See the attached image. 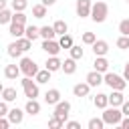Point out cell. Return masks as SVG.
Segmentation results:
<instances>
[{
	"label": "cell",
	"mask_w": 129,
	"mask_h": 129,
	"mask_svg": "<svg viewBox=\"0 0 129 129\" xmlns=\"http://www.w3.org/2000/svg\"><path fill=\"white\" fill-rule=\"evenodd\" d=\"M107 14H109V6H107V2L105 0H99V2H95L93 6H91V18H93V22H105L107 20Z\"/></svg>",
	"instance_id": "6da1fadb"
},
{
	"label": "cell",
	"mask_w": 129,
	"mask_h": 129,
	"mask_svg": "<svg viewBox=\"0 0 129 129\" xmlns=\"http://www.w3.org/2000/svg\"><path fill=\"white\" fill-rule=\"evenodd\" d=\"M121 117H123V113L117 109V107H105V111H103V121H105V125H119L121 123Z\"/></svg>",
	"instance_id": "7a4b0ae2"
},
{
	"label": "cell",
	"mask_w": 129,
	"mask_h": 129,
	"mask_svg": "<svg viewBox=\"0 0 129 129\" xmlns=\"http://www.w3.org/2000/svg\"><path fill=\"white\" fill-rule=\"evenodd\" d=\"M103 83H107L111 89H115V91H123L125 87H127V81L123 79V77H119V75H115V73H105L103 75Z\"/></svg>",
	"instance_id": "3957f363"
},
{
	"label": "cell",
	"mask_w": 129,
	"mask_h": 129,
	"mask_svg": "<svg viewBox=\"0 0 129 129\" xmlns=\"http://www.w3.org/2000/svg\"><path fill=\"white\" fill-rule=\"evenodd\" d=\"M20 73H24V77H34L36 73H38V67H36V62L32 60V58H20Z\"/></svg>",
	"instance_id": "277c9868"
},
{
	"label": "cell",
	"mask_w": 129,
	"mask_h": 129,
	"mask_svg": "<svg viewBox=\"0 0 129 129\" xmlns=\"http://www.w3.org/2000/svg\"><path fill=\"white\" fill-rule=\"evenodd\" d=\"M22 89H24V95L28 99H36L38 97V85L32 81V77H24L22 79Z\"/></svg>",
	"instance_id": "5b68a950"
},
{
	"label": "cell",
	"mask_w": 129,
	"mask_h": 129,
	"mask_svg": "<svg viewBox=\"0 0 129 129\" xmlns=\"http://www.w3.org/2000/svg\"><path fill=\"white\" fill-rule=\"evenodd\" d=\"M69 113H71V103L69 101H58L54 105V117L60 119V121H67L69 119Z\"/></svg>",
	"instance_id": "8992f818"
},
{
	"label": "cell",
	"mask_w": 129,
	"mask_h": 129,
	"mask_svg": "<svg viewBox=\"0 0 129 129\" xmlns=\"http://www.w3.org/2000/svg\"><path fill=\"white\" fill-rule=\"evenodd\" d=\"M42 50H44L46 54H50V56H56V54L60 52V44H58V40H54V38H44Z\"/></svg>",
	"instance_id": "52a82bcc"
},
{
	"label": "cell",
	"mask_w": 129,
	"mask_h": 129,
	"mask_svg": "<svg viewBox=\"0 0 129 129\" xmlns=\"http://www.w3.org/2000/svg\"><path fill=\"white\" fill-rule=\"evenodd\" d=\"M91 0H77V16L81 18H87L91 14Z\"/></svg>",
	"instance_id": "ba28073f"
},
{
	"label": "cell",
	"mask_w": 129,
	"mask_h": 129,
	"mask_svg": "<svg viewBox=\"0 0 129 129\" xmlns=\"http://www.w3.org/2000/svg\"><path fill=\"white\" fill-rule=\"evenodd\" d=\"M8 121H10V125H20L22 123V119H24V113L18 109V107H14V109H8Z\"/></svg>",
	"instance_id": "9c48e42d"
},
{
	"label": "cell",
	"mask_w": 129,
	"mask_h": 129,
	"mask_svg": "<svg viewBox=\"0 0 129 129\" xmlns=\"http://www.w3.org/2000/svg\"><path fill=\"white\" fill-rule=\"evenodd\" d=\"M93 52H95V56H105V54L109 52L107 40H95V42H93Z\"/></svg>",
	"instance_id": "30bf717a"
},
{
	"label": "cell",
	"mask_w": 129,
	"mask_h": 129,
	"mask_svg": "<svg viewBox=\"0 0 129 129\" xmlns=\"http://www.w3.org/2000/svg\"><path fill=\"white\" fill-rule=\"evenodd\" d=\"M107 99H109V105H111V107H121V103L125 101L123 93H121V91H115V89H113L111 95H107Z\"/></svg>",
	"instance_id": "8fae6325"
},
{
	"label": "cell",
	"mask_w": 129,
	"mask_h": 129,
	"mask_svg": "<svg viewBox=\"0 0 129 129\" xmlns=\"http://www.w3.org/2000/svg\"><path fill=\"white\" fill-rule=\"evenodd\" d=\"M91 87H97V85H101L103 83V73H99V71H91L89 75H87V79H85Z\"/></svg>",
	"instance_id": "7c38bea8"
},
{
	"label": "cell",
	"mask_w": 129,
	"mask_h": 129,
	"mask_svg": "<svg viewBox=\"0 0 129 129\" xmlns=\"http://www.w3.org/2000/svg\"><path fill=\"white\" fill-rule=\"evenodd\" d=\"M89 91H91V85H89V83H77V85L73 87L75 97H87Z\"/></svg>",
	"instance_id": "4fadbf2b"
},
{
	"label": "cell",
	"mask_w": 129,
	"mask_h": 129,
	"mask_svg": "<svg viewBox=\"0 0 129 129\" xmlns=\"http://www.w3.org/2000/svg\"><path fill=\"white\" fill-rule=\"evenodd\" d=\"M44 101H46V105H56V103L60 101V91H58V89H50V91H46Z\"/></svg>",
	"instance_id": "5bb4252c"
},
{
	"label": "cell",
	"mask_w": 129,
	"mask_h": 129,
	"mask_svg": "<svg viewBox=\"0 0 129 129\" xmlns=\"http://www.w3.org/2000/svg\"><path fill=\"white\" fill-rule=\"evenodd\" d=\"M93 67H95V71H99V73H107V71H109V60H107L105 56H95Z\"/></svg>",
	"instance_id": "9a60e30c"
},
{
	"label": "cell",
	"mask_w": 129,
	"mask_h": 129,
	"mask_svg": "<svg viewBox=\"0 0 129 129\" xmlns=\"http://www.w3.org/2000/svg\"><path fill=\"white\" fill-rule=\"evenodd\" d=\"M18 75H20V67L18 64H6V69H4V77L6 79L14 81V79H18Z\"/></svg>",
	"instance_id": "2e32d148"
},
{
	"label": "cell",
	"mask_w": 129,
	"mask_h": 129,
	"mask_svg": "<svg viewBox=\"0 0 129 129\" xmlns=\"http://www.w3.org/2000/svg\"><path fill=\"white\" fill-rule=\"evenodd\" d=\"M24 111H26L28 115H38V113H40V103H38L36 99H28Z\"/></svg>",
	"instance_id": "e0dca14e"
},
{
	"label": "cell",
	"mask_w": 129,
	"mask_h": 129,
	"mask_svg": "<svg viewBox=\"0 0 129 129\" xmlns=\"http://www.w3.org/2000/svg\"><path fill=\"white\" fill-rule=\"evenodd\" d=\"M60 71H62L64 75H73V73L77 71V60H75V58H67V60L60 64Z\"/></svg>",
	"instance_id": "ac0fdd59"
},
{
	"label": "cell",
	"mask_w": 129,
	"mask_h": 129,
	"mask_svg": "<svg viewBox=\"0 0 129 129\" xmlns=\"http://www.w3.org/2000/svg\"><path fill=\"white\" fill-rule=\"evenodd\" d=\"M14 38H20L24 36V24H18V22H10V30H8Z\"/></svg>",
	"instance_id": "d6986e66"
},
{
	"label": "cell",
	"mask_w": 129,
	"mask_h": 129,
	"mask_svg": "<svg viewBox=\"0 0 129 129\" xmlns=\"http://www.w3.org/2000/svg\"><path fill=\"white\" fill-rule=\"evenodd\" d=\"M60 64H62V60H60L58 56H48V60H46V69H48L50 73L60 71Z\"/></svg>",
	"instance_id": "ffe728a7"
},
{
	"label": "cell",
	"mask_w": 129,
	"mask_h": 129,
	"mask_svg": "<svg viewBox=\"0 0 129 129\" xmlns=\"http://www.w3.org/2000/svg\"><path fill=\"white\" fill-rule=\"evenodd\" d=\"M2 99L6 101V103H12V101H16V89L14 87H6V89H2Z\"/></svg>",
	"instance_id": "44dd1931"
},
{
	"label": "cell",
	"mask_w": 129,
	"mask_h": 129,
	"mask_svg": "<svg viewBox=\"0 0 129 129\" xmlns=\"http://www.w3.org/2000/svg\"><path fill=\"white\" fill-rule=\"evenodd\" d=\"M24 36H26L28 40H36V38L40 36L38 26H24Z\"/></svg>",
	"instance_id": "7402d4cb"
},
{
	"label": "cell",
	"mask_w": 129,
	"mask_h": 129,
	"mask_svg": "<svg viewBox=\"0 0 129 129\" xmlns=\"http://www.w3.org/2000/svg\"><path fill=\"white\" fill-rule=\"evenodd\" d=\"M93 103H95V107L105 109V107L109 105V99H107V95H105V93H97V97L93 99Z\"/></svg>",
	"instance_id": "603a6c76"
},
{
	"label": "cell",
	"mask_w": 129,
	"mask_h": 129,
	"mask_svg": "<svg viewBox=\"0 0 129 129\" xmlns=\"http://www.w3.org/2000/svg\"><path fill=\"white\" fill-rule=\"evenodd\" d=\"M22 54V50H20V46H18V42L14 40V42H10L8 44V56H12V58H18Z\"/></svg>",
	"instance_id": "cb8c5ba5"
},
{
	"label": "cell",
	"mask_w": 129,
	"mask_h": 129,
	"mask_svg": "<svg viewBox=\"0 0 129 129\" xmlns=\"http://www.w3.org/2000/svg\"><path fill=\"white\" fill-rule=\"evenodd\" d=\"M32 16H34V18H44V16H46V6H44V4L32 6Z\"/></svg>",
	"instance_id": "d4e9b609"
},
{
	"label": "cell",
	"mask_w": 129,
	"mask_h": 129,
	"mask_svg": "<svg viewBox=\"0 0 129 129\" xmlns=\"http://www.w3.org/2000/svg\"><path fill=\"white\" fill-rule=\"evenodd\" d=\"M34 79H36V83H48V81H50V71H48V69L38 71V73L34 75Z\"/></svg>",
	"instance_id": "484cf974"
},
{
	"label": "cell",
	"mask_w": 129,
	"mask_h": 129,
	"mask_svg": "<svg viewBox=\"0 0 129 129\" xmlns=\"http://www.w3.org/2000/svg\"><path fill=\"white\" fill-rule=\"evenodd\" d=\"M52 28H54L56 34H67V30H69V26H67L64 20H56V22L52 24Z\"/></svg>",
	"instance_id": "4316f807"
},
{
	"label": "cell",
	"mask_w": 129,
	"mask_h": 129,
	"mask_svg": "<svg viewBox=\"0 0 129 129\" xmlns=\"http://www.w3.org/2000/svg\"><path fill=\"white\" fill-rule=\"evenodd\" d=\"M38 32H40V36H42V38H54V34H56L52 26H40V28H38Z\"/></svg>",
	"instance_id": "83f0119b"
},
{
	"label": "cell",
	"mask_w": 129,
	"mask_h": 129,
	"mask_svg": "<svg viewBox=\"0 0 129 129\" xmlns=\"http://www.w3.org/2000/svg\"><path fill=\"white\" fill-rule=\"evenodd\" d=\"M69 50H71V58H75V60H81L83 54H85V50H83L81 46H77V44H73Z\"/></svg>",
	"instance_id": "f1b7e54d"
},
{
	"label": "cell",
	"mask_w": 129,
	"mask_h": 129,
	"mask_svg": "<svg viewBox=\"0 0 129 129\" xmlns=\"http://www.w3.org/2000/svg\"><path fill=\"white\" fill-rule=\"evenodd\" d=\"M16 42H18V46H20V50H22V52H24V50H30V46H32V40H28L26 36L16 38Z\"/></svg>",
	"instance_id": "f546056e"
},
{
	"label": "cell",
	"mask_w": 129,
	"mask_h": 129,
	"mask_svg": "<svg viewBox=\"0 0 129 129\" xmlns=\"http://www.w3.org/2000/svg\"><path fill=\"white\" fill-rule=\"evenodd\" d=\"M26 6H28L26 0H12V10H14V12H24Z\"/></svg>",
	"instance_id": "4dcf8cb0"
},
{
	"label": "cell",
	"mask_w": 129,
	"mask_h": 129,
	"mask_svg": "<svg viewBox=\"0 0 129 129\" xmlns=\"http://www.w3.org/2000/svg\"><path fill=\"white\" fill-rule=\"evenodd\" d=\"M58 44H60V48H71V46H73V38H71L69 34H60Z\"/></svg>",
	"instance_id": "1f68e13d"
},
{
	"label": "cell",
	"mask_w": 129,
	"mask_h": 129,
	"mask_svg": "<svg viewBox=\"0 0 129 129\" xmlns=\"http://www.w3.org/2000/svg\"><path fill=\"white\" fill-rule=\"evenodd\" d=\"M103 127H105V121L103 119H97V117L89 119V129H103Z\"/></svg>",
	"instance_id": "d6a6232c"
},
{
	"label": "cell",
	"mask_w": 129,
	"mask_h": 129,
	"mask_svg": "<svg viewBox=\"0 0 129 129\" xmlns=\"http://www.w3.org/2000/svg\"><path fill=\"white\" fill-rule=\"evenodd\" d=\"M10 20H12V12L10 10H0V24H10Z\"/></svg>",
	"instance_id": "836d02e7"
},
{
	"label": "cell",
	"mask_w": 129,
	"mask_h": 129,
	"mask_svg": "<svg viewBox=\"0 0 129 129\" xmlns=\"http://www.w3.org/2000/svg\"><path fill=\"white\" fill-rule=\"evenodd\" d=\"M10 22H18V24H26V14L24 12H14Z\"/></svg>",
	"instance_id": "e575fe53"
},
{
	"label": "cell",
	"mask_w": 129,
	"mask_h": 129,
	"mask_svg": "<svg viewBox=\"0 0 129 129\" xmlns=\"http://www.w3.org/2000/svg\"><path fill=\"white\" fill-rule=\"evenodd\" d=\"M62 125H64V121H60V119H56L54 115H52V119H48V127H50V129H60Z\"/></svg>",
	"instance_id": "d590c367"
},
{
	"label": "cell",
	"mask_w": 129,
	"mask_h": 129,
	"mask_svg": "<svg viewBox=\"0 0 129 129\" xmlns=\"http://www.w3.org/2000/svg\"><path fill=\"white\" fill-rule=\"evenodd\" d=\"M117 46H119V48H123V50H125V48H129V36L121 34V36L117 38Z\"/></svg>",
	"instance_id": "8d00e7d4"
},
{
	"label": "cell",
	"mask_w": 129,
	"mask_h": 129,
	"mask_svg": "<svg viewBox=\"0 0 129 129\" xmlns=\"http://www.w3.org/2000/svg\"><path fill=\"white\" fill-rule=\"evenodd\" d=\"M119 32L125 34V36H129V18H125V20L119 22Z\"/></svg>",
	"instance_id": "74e56055"
},
{
	"label": "cell",
	"mask_w": 129,
	"mask_h": 129,
	"mask_svg": "<svg viewBox=\"0 0 129 129\" xmlns=\"http://www.w3.org/2000/svg\"><path fill=\"white\" fill-rule=\"evenodd\" d=\"M95 40H97V36H95L93 32H83V42H85V44H93Z\"/></svg>",
	"instance_id": "f35d334b"
},
{
	"label": "cell",
	"mask_w": 129,
	"mask_h": 129,
	"mask_svg": "<svg viewBox=\"0 0 129 129\" xmlns=\"http://www.w3.org/2000/svg\"><path fill=\"white\" fill-rule=\"evenodd\" d=\"M6 115H8V103L2 99L0 101V117H6Z\"/></svg>",
	"instance_id": "ab89813d"
},
{
	"label": "cell",
	"mask_w": 129,
	"mask_h": 129,
	"mask_svg": "<svg viewBox=\"0 0 129 129\" xmlns=\"http://www.w3.org/2000/svg\"><path fill=\"white\" fill-rule=\"evenodd\" d=\"M64 127L67 129H81V123L79 121H64Z\"/></svg>",
	"instance_id": "60d3db41"
},
{
	"label": "cell",
	"mask_w": 129,
	"mask_h": 129,
	"mask_svg": "<svg viewBox=\"0 0 129 129\" xmlns=\"http://www.w3.org/2000/svg\"><path fill=\"white\" fill-rule=\"evenodd\" d=\"M123 129H129V115H125V117H121V123H119Z\"/></svg>",
	"instance_id": "b9f144b4"
},
{
	"label": "cell",
	"mask_w": 129,
	"mask_h": 129,
	"mask_svg": "<svg viewBox=\"0 0 129 129\" xmlns=\"http://www.w3.org/2000/svg\"><path fill=\"white\" fill-rule=\"evenodd\" d=\"M121 113L123 115H129V101H123L121 103Z\"/></svg>",
	"instance_id": "7bdbcfd3"
},
{
	"label": "cell",
	"mask_w": 129,
	"mask_h": 129,
	"mask_svg": "<svg viewBox=\"0 0 129 129\" xmlns=\"http://www.w3.org/2000/svg\"><path fill=\"white\" fill-rule=\"evenodd\" d=\"M8 127H10V121L4 119V117H0V129H8Z\"/></svg>",
	"instance_id": "ee69618b"
},
{
	"label": "cell",
	"mask_w": 129,
	"mask_h": 129,
	"mask_svg": "<svg viewBox=\"0 0 129 129\" xmlns=\"http://www.w3.org/2000/svg\"><path fill=\"white\" fill-rule=\"evenodd\" d=\"M123 79L125 81H129V62L125 64V69H123Z\"/></svg>",
	"instance_id": "f6af8a7d"
},
{
	"label": "cell",
	"mask_w": 129,
	"mask_h": 129,
	"mask_svg": "<svg viewBox=\"0 0 129 129\" xmlns=\"http://www.w3.org/2000/svg\"><path fill=\"white\" fill-rule=\"evenodd\" d=\"M54 2H56V0H42V4H44V6H46V8H48V6H52V4H54Z\"/></svg>",
	"instance_id": "bcb514c9"
},
{
	"label": "cell",
	"mask_w": 129,
	"mask_h": 129,
	"mask_svg": "<svg viewBox=\"0 0 129 129\" xmlns=\"http://www.w3.org/2000/svg\"><path fill=\"white\" fill-rule=\"evenodd\" d=\"M6 8V0H0V10H4Z\"/></svg>",
	"instance_id": "7dc6e473"
},
{
	"label": "cell",
	"mask_w": 129,
	"mask_h": 129,
	"mask_svg": "<svg viewBox=\"0 0 129 129\" xmlns=\"http://www.w3.org/2000/svg\"><path fill=\"white\" fill-rule=\"evenodd\" d=\"M2 89H4V87H2V83H0V93H2Z\"/></svg>",
	"instance_id": "c3c4849f"
},
{
	"label": "cell",
	"mask_w": 129,
	"mask_h": 129,
	"mask_svg": "<svg viewBox=\"0 0 129 129\" xmlns=\"http://www.w3.org/2000/svg\"><path fill=\"white\" fill-rule=\"evenodd\" d=\"M127 4H129V0H127Z\"/></svg>",
	"instance_id": "681fc988"
}]
</instances>
